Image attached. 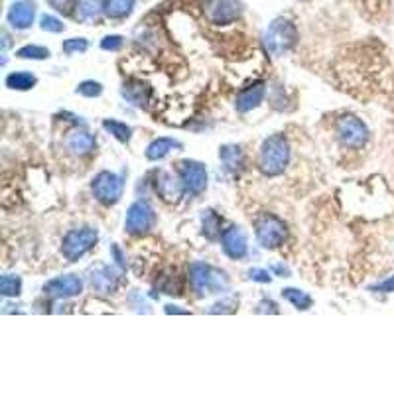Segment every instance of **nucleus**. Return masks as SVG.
<instances>
[{
	"label": "nucleus",
	"instance_id": "17",
	"mask_svg": "<svg viewBox=\"0 0 394 394\" xmlns=\"http://www.w3.org/2000/svg\"><path fill=\"white\" fill-rule=\"evenodd\" d=\"M156 191L164 201H175L186 189L182 186V182H175L170 173L160 172L156 177Z\"/></svg>",
	"mask_w": 394,
	"mask_h": 394
},
{
	"label": "nucleus",
	"instance_id": "15",
	"mask_svg": "<svg viewBox=\"0 0 394 394\" xmlns=\"http://www.w3.org/2000/svg\"><path fill=\"white\" fill-rule=\"evenodd\" d=\"M34 16H36V4L30 0H24V2H16L10 8L8 22L16 30H26L34 24Z\"/></svg>",
	"mask_w": 394,
	"mask_h": 394
},
{
	"label": "nucleus",
	"instance_id": "33",
	"mask_svg": "<svg viewBox=\"0 0 394 394\" xmlns=\"http://www.w3.org/2000/svg\"><path fill=\"white\" fill-rule=\"evenodd\" d=\"M58 12H62V14H71L73 12V8H77L75 6V0H47Z\"/></svg>",
	"mask_w": 394,
	"mask_h": 394
},
{
	"label": "nucleus",
	"instance_id": "37",
	"mask_svg": "<svg viewBox=\"0 0 394 394\" xmlns=\"http://www.w3.org/2000/svg\"><path fill=\"white\" fill-rule=\"evenodd\" d=\"M258 314H278V306L272 301V299H262L260 304H258V310H256Z\"/></svg>",
	"mask_w": 394,
	"mask_h": 394
},
{
	"label": "nucleus",
	"instance_id": "11",
	"mask_svg": "<svg viewBox=\"0 0 394 394\" xmlns=\"http://www.w3.org/2000/svg\"><path fill=\"white\" fill-rule=\"evenodd\" d=\"M221 247H223V252L233 258V260H241L247 256L249 252V238H247V233L241 229V227H229L223 231L221 235Z\"/></svg>",
	"mask_w": 394,
	"mask_h": 394
},
{
	"label": "nucleus",
	"instance_id": "27",
	"mask_svg": "<svg viewBox=\"0 0 394 394\" xmlns=\"http://www.w3.org/2000/svg\"><path fill=\"white\" fill-rule=\"evenodd\" d=\"M101 2L99 0H81L77 4V18L79 20H91L99 14L101 10Z\"/></svg>",
	"mask_w": 394,
	"mask_h": 394
},
{
	"label": "nucleus",
	"instance_id": "8",
	"mask_svg": "<svg viewBox=\"0 0 394 394\" xmlns=\"http://www.w3.org/2000/svg\"><path fill=\"white\" fill-rule=\"evenodd\" d=\"M156 223V213L148 201H136L128 207L125 219L126 233L130 235H146Z\"/></svg>",
	"mask_w": 394,
	"mask_h": 394
},
{
	"label": "nucleus",
	"instance_id": "22",
	"mask_svg": "<svg viewBox=\"0 0 394 394\" xmlns=\"http://www.w3.org/2000/svg\"><path fill=\"white\" fill-rule=\"evenodd\" d=\"M134 8V0H105L103 4V12L107 18H125L132 12Z\"/></svg>",
	"mask_w": 394,
	"mask_h": 394
},
{
	"label": "nucleus",
	"instance_id": "18",
	"mask_svg": "<svg viewBox=\"0 0 394 394\" xmlns=\"http://www.w3.org/2000/svg\"><path fill=\"white\" fill-rule=\"evenodd\" d=\"M180 148H182V144L177 140H173V138H156V140H152L148 144L146 158L152 160V162H158V160L166 158L170 152H175Z\"/></svg>",
	"mask_w": 394,
	"mask_h": 394
},
{
	"label": "nucleus",
	"instance_id": "34",
	"mask_svg": "<svg viewBox=\"0 0 394 394\" xmlns=\"http://www.w3.org/2000/svg\"><path fill=\"white\" fill-rule=\"evenodd\" d=\"M251 280H254V282H262V284H268L270 280H272V276H270V272L268 270H264V268H252V270H249V274H247Z\"/></svg>",
	"mask_w": 394,
	"mask_h": 394
},
{
	"label": "nucleus",
	"instance_id": "10",
	"mask_svg": "<svg viewBox=\"0 0 394 394\" xmlns=\"http://www.w3.org/2000/svg\"><path fill=\"white\" fill-rule=\"evenodd\" d=\"M44 292H46V296L56 299L75 298L83 292V282L75 274H65V276H58L44 284Z\"/></svg>",
	"mask_w": 394,
	"mask_h": 394
},
{
	"label": "nucleus",
	"instance_id": "3",
	"mask_svg": "<svg viewBox=\"0 0 394 394\" xmlns=\"http://www.w3.org/2000/svg\"><path fill=\"white\" fill-rule=\"evenodd\" d=\"M298 42V30L296 26L290 22V20H274L270 26H268L267 34H264V46L267 49L280 58V56H286L292 47L296 46Z\"/></svg>",
	"mask_w": 394,
	"mask_h": 394
},
{
	"label": "nucleus",
	"instance_id": "16",
	"mask_svg": "<svg viewBox=\"0 0 394 394\" xmlns=\"http://www.w3.org/2000/svg\"><path fill=\"white\" fill-rule=\"evenodd\" d=\"M67 150L75 156H89L95 150V136L87 130H73L69 136H67Z\"/></svg>",
	"mask_w": 394,
	"mask_h": 394
},
{
	"label": "nucleus",
	"instance_id": "14",
	"mask_svg": "<svg viewBox=\"0 0 394 394\" xmlns=\"http://www.w3.org/2000/svg\"><path fill=\"white\" fill-rule=\"evenodd\" d=\"M264 95H267L264 83L249 85V87H245L241 93L236 95L235 109L238 110V112H249V110L256 109V107H260V103L264 101Z\"/></svg>",
	"mask_w": 394,
	"mask_h": 394
},
{
	"label": "nucleus",
	"instance_id": "31",
	"mask_svg": "<svg viewBox=\"0 0 394 394\" xmlns=\"http://www.w3.org/2000/svg\"><path fill=\"white\" fill-rule=\"evenodd\" d=\"M125 44V38L123 36H107V38H103V42H101V47L105 49V51H119L121 47Z\"/></svg>",
	"mask_w": 394,
	"mask_h": 394
},
{
	"label": "nucleus",
	"instance_id": "29",
	"mask_svg": "<svg viewBox=\"0 0 394 394\" xmlns=\"http://www.w3.org/2000/svg\"><path fill=\"white\" fill-rule=\"evenodd\" d=\"M87 47H89V42H87L85 38H71V40L63 42V51H65L67 56H71V53H83V51H87Z\"/></svg>",
	"mask_w": 394,
	"mask_h": 394
},
{
	"label": "nucleus",
	"instance_id": "30",
	"mask_svg": "<svg viewBox=\"0 0 394 394\" xmlns=\"http://www.w3.org/2000/svg\"><path fill=\"white\" fill-rule=\"evenodd\" d=\"M77 93L83 97H99L103 93V85L99 81H83L77 85Z\"/></svg>",
	"mask_w": 394,
	"mask_h": 394
},
{
	"label": "nucleus",
	"instance_id": "9",
	"mask_svg": "<svg viewBox=\"0 0 394 394\" xmlns=\"http://www.w3.org/2000/svg\"><path fill=\"white\" fill-rule=\"evenodd\" d=\"M177 172H180V182L188 193H191V195L204 193L205 188H207V170H205L204 164L186 160L180 164Z\"/></svg>",
	"mask_w": 394,
	"mask_h": 394
},
{
	"label": "nucleus",
	"instance_id": "38",
	"mask_svg": "<svg viewBox=\"0 0 394 394\" xmlns=\"http://www.w3.org/2000/svg\"><path fill=\"white\" fill-rule=\"evenodd\" d=\"M166 312H168V314H172V312H175V314H186V312H182V310H177L175 306H168V308H166Z\"/></svg>",
	"mask_w": 394,
	"mask_h": 394
},
{
	"label": "nucleus",
	"instance_id": "32",
	"mask_svg": "<svg viewBox=\"0 0 394 394\" xmlns=\"http://www.w3.org/2000/svg\"><path fill=\"white\" fill-rule=\"evenodd\" d=\"M42 30L51 32V34H60V32H63V24L58 18H53V16H44L42 18Z\"/></svg>",
	"mask_w": 394,
	"mask_h": 394
},
{
	"label": "nucleus",
	"instance_id": "5",
	"mask_svg": "<svg viewBox=\"0 0 394 394\" xmlns=\"http://www.w3.org/2000/svg\"><path fill=\"white\" fill-rule=\"evenodd\" d=\"M93 195L97 201L103 205H114L121 201L123 193H125V182L121 175L112 172H99L93 177Z\"/></svg>",
	"mask_w": 394,
	"mask_h": 394
},
{
	"label": "nucleus",
	"instance_id": "36",
	"mask_svg": "<svg viewBox=\"0 0 394 394\" xmlns=\"http://www.w3.org/2000/svg\"><path fill=\"white\" fill-rule=\"evenodd\" d=\"M371 290H373V292H382V294H391V292H394V276L382 280V282L375 284Z\"/></svg>",
	"mask_w": 394,
	"mask_h": 394
},
{
	"label": "nucleus",
	"instance_id": "7",
	"mask_svg": "<svg viewBox=\"0 0 394 394\" xmlns=\"http://www.w3.org/2000/svg\"><path fill=\"white\" fill-rule=\"evenodd\" d=\"M286 225L276 215H264L256 223V241L262 249H278L286 241Z\"/></svg>",
	"mask_w": 394,
	"mask_h": 394
},
{
	"label": "nucleus",
	"instance_id": "24",
	"mask_svg": "<svg viewBox=\"0 0 394 394\" xmlns=\"http://www.w3.org/2000/svg\"><path fill=\"white\" fill-rule=\"evenodd\" d=\"M201 227H204V235L207 238H217L221 236V217L215 213V211H211V209H207L204 211V215H201Z\"/></svg>",
	"mask_w": 394,
	"mask_h": 394
},
{
	"label": "nucleus",
	"instance_id": "6",
	"mask_svg": "<svg viewBox=\"0 0 394 394\" xmlns=\"http://www.w3.org/2000/svg\"><path fill=\"white\" fill-rule=\"evenodd\" d=\"M335 132L339 142L347 148H361L369 140V128L355 114H343L335 123Z\"/></svg>",
	"mask_w": 394,
	"mask_h": 394
},
{
	"label": "nucleus",
	"instance_id": "26",
	"mask_svg": "<svg viewBox=\"0 0 394 394\" xmlns=\"http://www.w3.org/2000/svg\"><path fill=\"white\" fill-rule=\"evenodd\" d=\"M22 292V280L20 276H14V274H4L2 280H0V294L4 298H16L20 296Z\"/></svg>",
	"mask_w": 394,
	"mask_h": 394
},
{
	"label": "nucleus",
	"instance_id": "4",
	"mask_svg": "<svg viewBox=\"0 0 394 394\" xmlns=\"http://www.w3.org/2000/svg\"><path fill=\"white\" fill-rule=\"evenodd\" d=\"M97 241H99V233L95 229H89V227L73 229V231H69L67 235L63 236L62 254L69 262H75L93 249Z\"/></svg>",
	"mask_w": 394,
	"mask_h": 394
},
{
	"label": "nucleus",
	"instance_id": "1",
	"mask_svg": "<svg viewBox=\"0 0 394 394\" xmlns=\"http://www.w3.org/2000/svg\"><path fill=\"white\" fill-rule=\"evenodd\" d=\"M288 162H290V146L284 136L276 134V136H270L262 142L258 166L264 175H270V177L280 175L286 170Z\"/></svg>",
	"mask_w": 394,
	"mask_h": 394
},
{
	"label": "nucleus",
	"instance_id": "28",
	"mask_svg": "<svg viewBox=\"0 0 394 394\" xmlns=\"http://www.w3.org/2000/svg\"><path fill=\"white\" fill-rule=\"evenodd\" d=\"M16 56L22 60H46L49 58V49L44 46H24L18 49Z\"/></svg>",
	"mask_w": 394,
	"mask_h": 394
},
{
	"label": "nucleus",
	"instance_id": "13",
	"mask_svg": "<svg viewBox=\"0 0 394 394\" xmlns=\"http://www.w3.org/2000/svg\"><path fill=\"white\" fill-rule=\"evenodd\" d=\"M89 278H91L93 290L97 294H101V296L114 294V290H116V286H119V276L114 274V270L110 267H103V264L93 268Z\"/></svg>",
	"mask_w": 394,
	"mask_h": 394
},
{
	"label": "nucleus",
	"instance_id": "21",
	"mask_svg": "<svg viewBox=\"0 0 394 394\" xmlns=\"http://www.w3.org/2000/svg\"><path fill=\"white\" fill-rule=\"evenodd\" d=\"M38 83V77L30 71H14L6 77V87L14 91H28Z\"/></svg>",
	"mask_w": 394,
	"mask_h": 394
},
{
	"label": "nucleus",
	"instance_id": "25",
	"mask_svg": "<svg viewBox=\"0 0 394 394\" xmlns=\"http://www.w3.org/2000/svg\"><path fill=\"white\" fill-rule=\"evenodd\" d=\"M103 128H105L109 134H112L116 140L123 142V144L130 142V138H132V128L125 125V123H121V121H105Z\"/></svg>",
	"mask_w": 394,
	"mask_h": 394
},
{
	"label": "nucleus",
	"instance_id": "23",
	"mask_svg": "<svg viewBox=\"0 0 394 394\" xmlns=\"http://www.w3.org/2000/svg\"><path fill=\"white\" fill-rule=\"evenodd\" d=\"M284 299H288L296 310H310L314 299L310 294H306L304 290H298V288H284L282 290Z\"/></svg>",
	"mask_w": 394,
	"mask_h": 394
},
{
	"label": "nucleus",
	"instance_id": "12",
	"mask_svg": "<svg viewBox=\"0 0 394 394\" xmlns=\"http://www.w3.org/2000/svg\"><path fill=\"white\" fill-rule=\"evenodd\" d=\"M241 14L236 0H209L205 4V16L211 24H231Z\"/></svg>",
	"mask_w": 394,
	"mask_h": 394
},
{
	"label": "nucleus",
	"instance_id": "19",
	"mask_svg": "<svg viewBox=\"0 0 394 394\" xmlns=\"http://www.w3.org/2000/svg\"><path fill=\"white\" fill-rule=\"evenodd\" d=\"M219 158L223 166L231 172H238L245 164V154L238 146H223L219 150Z\"/></svg>",
	"mask_w": 394,
	"mask_h": 394
},
{
	"label": "nucleus",
	"instance_id": "20",
	"mask_svg": "<svg viewBox=\"0 0 394 394\" xmlns=\"http://www.w3.org/2000/svg\"><path fill=\"white\" fill-rule=\"evenodd\" d=\"M123 97L128 103L136 105V107H146L148 99H150V87L142 85V83H130L128 87L125 85L123 89Z\"/></svg>",
	"mask_w": 394,
	"mask_h": 394
},
{
	"label": "nucleus",
	"instance_id": "2",
	"mask_svg": "<svg viewBox=\"0 0 394 394\" xmlns=\"http://www.w3.org/2000/svg\"><path fill=\"white\" fill-rule=\"evenodd\" d=\"M189 282L197 296L219 294L229 288V278L223 270L209 267L205 262H193L189 267Z\"/></svg>",
	"mask_w": 394,
	"mask_h": 394
},
{
	"label": "nucleus",
	"instance_id": "35",
	"mask_svg": "<svg viewBox=\"0 0 394 394\" xmlns=\"http://www.w3.org/2000/svg\"><path fill=\"white\" fill-rule=\"evenodd\" d=\"M235 308H236V299L229 298L227 301H223V304H221V301L219 304H215L209 312H211V314H221V312H223V314H227V312H233Z\"/></svg>",
	"mask_w": 394,
	"mask_h": 394
}]
</instances>
